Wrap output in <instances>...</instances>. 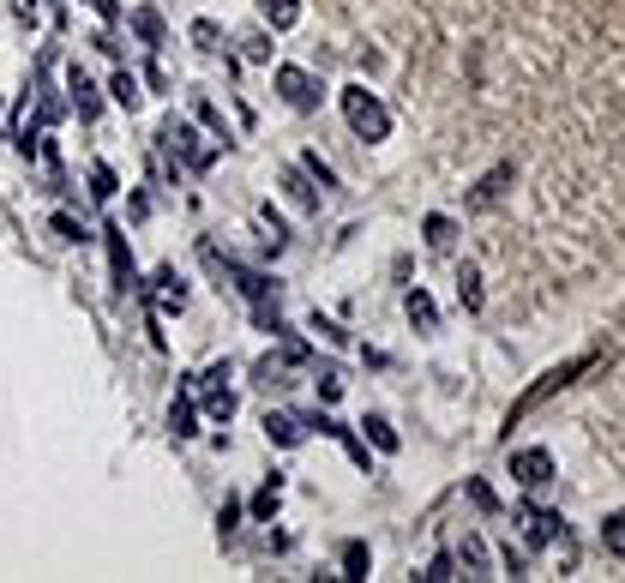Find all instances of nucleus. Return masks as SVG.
<instances>
[{
	"mask_svg": "<svg viewBox=\"0 0 625 583\" xmlns=\"http://www.w3.org/2000/svg\"><path fill=\"white\" fill-rule=\"evenodd\" d=\"M337 102H344V121H349V132L355 139H367V145H385L391 139V109L367 91V85H344L337 91Z\"/></svg>",
	"mask_w": 625,
	"mask_h": 583,
	"instance_id": "f257e3e1",
	"label": "nucleus"
},
{
	"mask_svg": "<svg viewBox=\"0 0 625 583\" xmlns=\"http://www.w3.org/2000/svg\"><path fill=\"white\" fill-rule=\"evenodd\" d=\"M589 367H595V355H572V362L547 367V373H542V379H535V385H529V392H524V397H517V403H512V409H505V427L529 422V415H535V409H542V403H547V397H554V392H565V385H572V379H577V373H589Z\"/></svg>",
	"mask_w": 625,
	"mask_h": 583,
	"instance_id": "f03ea898",
	"label": "nucleus"
},
{
	"mask_svg": "<svg viewBox=\"0 0 625 583\" xmlns=\"http://www.w3.org/2000/svg\"><path fill=\"white\" fill-rule=\"evenodd\" d=\"M307 362H312L307 343L282 337V349H277V355H265V362L252 367V385H259V392H282V385H295V373H301Z\"/></svg>",
	"mask_w": 625,
	"mask_h": 583,
	"instance_id": "7ed1b4c3",
	"label": "nucleus"
},
{
	"mask_svg": "<svg viewBox=\"0 0 625 583\" xmlns=\"http://www.w3.org/2000/svg\"><path fill=\"white\" fill-rule=\"evenodd\" d=\"M192 397H205V415H211L217 427H229V422H235V385H229V362H217V367L192 373Z\"/></svg>",
	"mask_w": 625,
	"mask_h": 583,
	"instance_id": "20e7f679",
	"label": "nucleus"
},
{
	"mask_svg": "<svg viewBox=\"0 0 625 583\" xmlns=\"http://www.w3.org/2000/svg\"><path fill=\"white\" fill-rule=\"evenodd\" d=\"M271 85H277V97L289 102L295 115H312V109L325 102V85L312 79L307 67H277V72H271Z\"/></svg>",
	"mask_w": 625,
	"mask_h": 583,
	"instance_id": "39448f33",
	"label": "nucleus"
},
{
	"mask_svg": "<svg viewBox=\"0 0 625 583\" xmlns=\"http://www.w3.org/2000/svg\"><path fill=\"white\" fill-rule=\"evenodd\" d=\"M157 139H162V151H175V157H187V169H211V162H217V151H222V145H199V132H192L187 121H169V127H162L157 132Z\"/></svg>",
	"mask_w": 625,
	"mask_h": 583,
	"instance_id": "423d86ee",
	"label": "nucleus"
},
{
	"mask_svg": "<svg viewBox=\"0 0 625 583\" xmlns=\"http://www.w3.org/2000/svg\"><path fill=\"white\" fill-rule=\"evenodd\" d=\"M554 475H559L554 452H542V445H529V452H512V482L524 487V493H542Z\"/></svg>",
	"mask_w": 625,
	"mask_h": 583,
	"instance_id": "0eeeda50",
	"label": "nucleus"
},
{
	"mask_svg": "<svg viewBox=\"0 0 625 583\" xmlns=\"http://www.w3.org/2000/svg\"><path fill=\"white\" fill-rule=\"evenodd\" d=\"M307 433H319V415H301V409H265V439H271V445H301Z\"/></svg>",
	"mask_w": 625,
	"mask_h": 583,
	"instance_id": "6e6552de",
	"label": "nucleus"
},
{
	"mask_svg": "<svg viewBox=\"0 0 625 583\" xmlns=\"http://www.w3.org/2000/svg\"><path fill=\"white\" fill-rule=\"evenodd\" d=\"M517 523H524V535H529V547H565V517L559 512H547V505H524L517 512Z\"/></svg>",
	"mask_w": 625,
	"mask_h": 583,
	"instance_id": "1a4fd4ad",
	"label": "nucleus"
},
{
	"mask_svg": "<svg viewBox=\"0 0 625 583\" xmlns=\"http://www.w3.org/2000/svg\"><path fill=\"white\" fill-rule=\"evenodd\" d=\"M102 241H109V265H115V289H139V271H132V253H127V229H102Z\"/></svg>",
	"mask_w": 625,
	"mask_h": 583,
	"instance_id": "9d476101",
	"label": "nucleus"
},
{
	"mask_svg": "<svg viewBox=\"0 0 625 583\" xmlns=\"http://www.w3.org/2000/svg\"><path fill=\"white\" fill-rule=\"evenodd\" d=\"M67 91H72V109H79V121H97V109H102V97H97V85L85 79L79 67H67Z\"/></svg>",
	"mask_w": 625,
	"mask_h": 583,
	"instance_id": "9b49d317",
	"label": "nucleus"
},
{
	"mask_svg": "<svg viewBox=\"0 0 625 583\" xmlns=\"http://www.w3.org/2000/svg\"><path fill=\"white\" fill-rule=\"evenodd\" d=\"M282 187H289V199L301 205V211H319V187H312V175L301 169V162H289V169H282Z\"/></svg>",
	"mask_w": 625,
	"mask_h": 583,
	"instance_id": "f8f14e48",
	"label": "nucleus"
},
{
	"mask_svg": "<svg viewBox=\"0 0 625 583\" xmlns=\"http://www.w3.org/2000/svg\"><path fill=\"white\" fill-rule=\"evenodd\" d=\"M404 313H409L415 332H439V307H434V295H427V289H409L404 295Z\"/></svg>",
	"mask_w": 625,
	"mask_h": 583,
	"instance_id": "ddd939ff",
	"label": "nucleus"
},
{
	"mask_svg": "<svg viewBox=\"0 0 625 583\" xmlns=\"http://www.w3.org/2000/svg\"><path fill=\"white\" fill-rule=\"evenodd\" d=\"M181 307H187V283L162 265V271H157V319H162V313H181Z\"/></svg>",
	"mask_w": 625,
	"mask_h": 583,
	"instance_id": "4468645a",
	"label": "nucleus"
},
{
	"mask_svg": "<svg viewBox=\"0 0 625 583\" xmlns=\"http://www.w3.org/2000/svg\"><path fill=\"white\" fill-rule=\"evenodd\" d=\"M457 302H464V313L487 307V289H482V271H475V265H457Z\"/></svg>",
	"mask_w": 625,
	"mask_h": 583,
	"instance_id": "2eb2a0df",
	"label": "nucleus"
},
{
	"mask_svg": "<svg viewBox=\"0 0 625 583\" xmlns=\"http://www.w3.org/2000/svg\"><path fill=\"white\" fill-rule=\"evenodd\" d=\"M259 12H265L271 31H295V24H301V0H259Z\"/></svg>",
	"mask_w": 625,
	"mask_h": 583,
	"instance_id": "dca6fc26",
	"label": "nucleus"
},
{
	"mask_svg": "<svg viewBox=\"0 0 625 583\" xmlns=\"http://www.w3.org/2000/svg\"><path fill=\"white\" fill-rule=\"evenodd\" d=\"M169 433L175 439H192V433H199L192 427V379L181 385V397H175V409H169Z\"/></svg>",
	"mask_w": 625,
	"mask_h": 583,
	"instance_id": "f3484780",
	"label": "nucleus"
},
{
	"mask_svg": "<svg viewBox=\"0 0 625 583\" xmlns=\"http://www.w3.org/2000/svg\"><path fill=\"white\" fill-rule=\"evenodd\" d=\"M132 31H139L145 49H162V12L157 7H132Z\"/></svg>",
	"mask_w": 625,
	"mask_h": 583,
	"instance_id": "a211bd4d",
	"label": "nucleus"
},
{
	"mask_svg": "<svg viewBox=\"0 0 625 583\" xmlns=\"http://www.w3.org/2000/svg\"><path fill=\"white\" fill-rule=\"evenodd\" d=\"M109 97L115 102H121V109L132 115V109H139V102H145V91H139V79H132V72L127 67H115V79H109Z\"/></svg>",
	"mask_w": 625,
	"mask_h": 583,
	"instance_id": "6ab92c4d",
	"label": "nucleus"
},
{
	"mask_svg": "<svg viewBox=\"0 0 625 583\" xmlns=\"http://www.w3.org/2000/svg\"><path fill=\"white\" fill-rule=\"evenodd\" d=\"M421 235H427V247H434V253H452V241H457V223L445 217V211H434V217L421 223Z\"/></svg>",
	"mask_w": 625,
	"mask_h": 583,
	"instance_id": "aec40b11",
	"label": "nucleus"
},
{
	"mask_svg": "<svg viewBox=\"0 0 625 583\" xmlns=\"http://www.w3.org/2000/svg\"><path fill=\"white\" fill-rule=\"evenodd\" d=\"M192 115H199V121L217 132V145H229V121H222V109H217V102L205 97V91H192Z\"/></svg>",
	"mask_w": 625,
	"mask_h": 583,
	"instance_id": "412c9836",
	"label": "nucleus"
},
{
	"mask_svg": "<svg viewBox=\"0 0 625 583\" xmlns=\"http://www.w3.org/2000/svg\"><path fill=\"white\" fill-rule=\"evenodd\" d=\"M277 500H282V475H271V482L252 493V523H271L277 517Z\"/></svg>",
	"mask_w": 625,
	"mask_h": 583,
	"instance_id": "4be33fe9",
	"label": "nucleus"
},
{
	"mask_svg": "<svg viewBox=\"0 0 625 583\" xmlns=\"http://www.w3.org/2000/svg\"><path fill=\"white\" fill-rule=\"evenodd\" d=\"M505 181H512V162H499V169H494V175H487V181H482V187H475V192H469V205H494V199H499V192H505Z\"/></svg>",
	"mask_w": 625,
	"mask_h": 583,
	"instance_id": "5701e85b",
	"label": "nucleus"
},
{
	"mask_svg": "<svg viewBox=\"0 0 625 583\" xmlns=\"http://www.w3.org/2000/svg\"><path fill=\"white\" fill-rule=\"evenodd\" d=\"M602 547L614 553V560H625V512H607L602 517Z\"/></svg>",
	"mask_w": 625,
	"mask_h": 583,
	"instance_id": "b1692460",
	"label": "nucleus"
},
{
	"mask_svg": "<svg viewBox=\"0 0 625 583\" xmlns=\"http://www.w3.org/2000/svg\"><path fill=\"white\" fill-rule=\"evenodd\" d=\"M367 572H374V553H367V542H349V547H344V577L361 583Z\"/></svg>",
	"mask_w": 625,
	"mask_h": 583,
	"instance_id": "393cba45",
	"label": "nucleus"
},
{
	"mask_svg": "<svg viewBox=\"0 0 625 583\" xmlns=\"http://www.w3.org/2000/svg\"><path fill=\"white\" fill-rule=\"evenodd\" d=\"M115 192H121V181H115V169H109V162H91V199L109 205Z\"/></svg>",
	"mask_w": 625,
	"mask_h": 583,
	"instance_id": "a878e982",
	"label": "nucleus"
},
{
	"mask_svg": "<svg viewBox=\"0 0 625 583\" xmlns=\"http://www.w3.org/2000/svg\"><path fill=\"white\" fill-rule=\"evenodd\" d=\"M49 229L61 235V241H91V229H85V223L72 217V211H54V217H49Z\"/></svg>",
	"mask_w": 625,
	"mask_h": 583,
	"instance_id": "bb28decb",
	"label": "nucleus"
},
{
	"mask_svg": "<svg viewBox=\"0 0 625 583\" xmlns=\"http://www.w3.org/2000/svg\"><path fill=\"white\" fill-rule=\"evenodd\" d=\"M192 49H205V55H217V49H222L217 19H192Z\"/></svg>",
	"mask_w": 625,
	"mask_h": 583,
	"instance_id": "cd10ccee",
	"label": "nucleus"
},
{
	"mask_svg": "<svg viewBox=\"0 0 625 583\" xmlns=\"http://www.w3.org/2000/svg\"><path fill=\"white\" fill-rule=\"evenodd\" d=\"M464 565H469V577H494V572H487V547H482V535H464Z\"/></svg>",
	"mask_w": 625,
	"mask_h": 583,
	"instance_id": "c85d7f7f",
	"label": "nucleus"
},
{
	"mask_svg": "<svg viewBox=\"0 0 625 583\" xmlns=\"http://www.w3.org/2000/svg\"><path fill=\"white\" fill-rule=\"evenodd\" d=\"M367 439H374L379 445V452H397V433H391V422H385V415H367Z\"/></svg>",
	"mask_w": 625,
	"mask_h": 583,
	"instance_id": "c756f323",
	"label": "nucleus"
},
{
	"mask_svg": "<svg viewBox=\"0 0 625 583\" xmlns=\"http://www.w3.org/2000/svg\"><path fill=\"white\" fill-rule=\"evenodd\" d=\"M301 169H307V175H312V181H319V187H337L331 162H319V151H307V157H301Z\"/></svg>",
	"mask_w": 625,
	"mask_h": 583,
	"instance_id": "7c9ffc66",
	"label": "nucleus"
},
{
	"mask_svg": "<svg viewBox=\"0 0 625 583\" xmlns=\"http://www.w3.org/2000/svg\"><path fill=\"white\" fill-rule=\"evenodd\" d=\"M319 397H325V403L344 397V373H337V367H319Z\"/></svg>",
	"mask_w": 625,
	"mask_h": 583,
	"instance_id": "2f4dec72",
	"label": "nucleus"
},
{
	"mask_svg": "<svg viewBox=\"0 0 625 583\" xmlns=\"http://www.w3.org/2000/svg\"><path fill=\"white\" fill-rule=\"evenodd\" d=\"M312 332H319L325 343H349V332H344L337 319H325V313H312Z\"/></svg>",
	"mask_w": 625,
	"mask_h": 583,
	"instance_id": "473e14b6",
	"label": "nucleus"
},
{
	"mask_svg": "<svg viewBox=\"0 0 625 583\" xmlns=\"http://www.w3.org/2000/svg\"><path fill=\"white\" fill-rule=\"evenodd\" d=\"M421 577H434V583H445V577H457V572H452V553H439V560H434V565H427V572H421Z\"/></svg>",
	"mask_w": 625,
	"mask_h": 583,
	"instance_id": "72a5a7b5",
	"label": "nucleus"
}]
</instances>
